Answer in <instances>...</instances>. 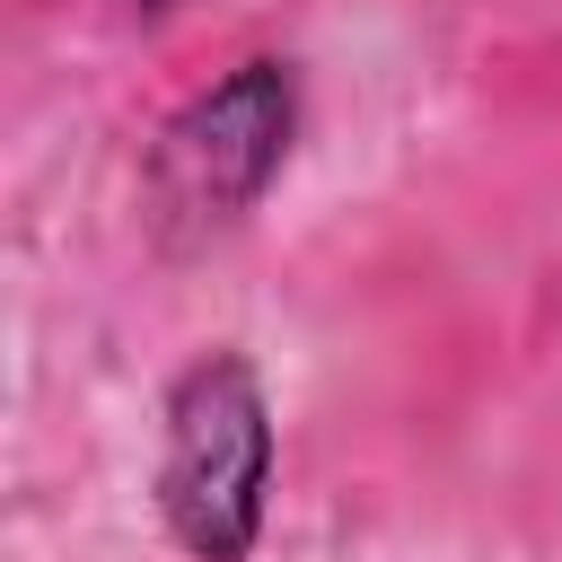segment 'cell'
Returning <instances> with one entry per match:
<instances>
[{
	"instance_id": "2",
	"label": "cell",
	"mask_w": 562,
	"mask_h": 562,
	"mask_svg": "<svg viewBox=\"0 0 562 562\" xmlns=\"http://www.w3.org/2000/svg\"><path fill=\"white\" fill-rule=\"evenodd\" d=\"M290 140H299V70L281 53H255L167 114L149 149V211L176 237H220L272 193Z\"/></svg>"
},
{
	"instance_id": "1",
	"label": "cell",
	"mask_w": 562,
	"mask_h": 562,
	"mask_svg": "<svg viewBox=\"0 0 562 562\" xmlns=\"http://www.w3.org/2000/svg\"><path fill=\"white\" fill-rule=\"evenodd\" d=\"M272 509V395L237 342L176 369L158 422V518L193 562H246Z\"/></svg>"
}]
</instances>
